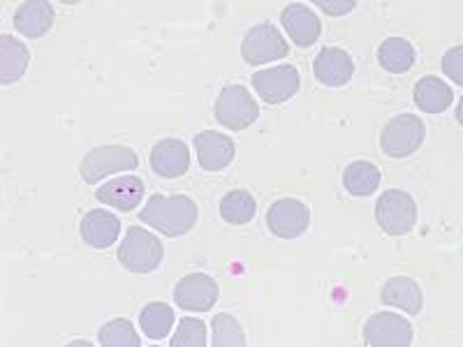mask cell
I'll use <instances>...</instances> for the list:
<instances>
[{
	"instance_id": "obj_1",
	"label": "cell",
	"mask_w": 463,
	"mask_h": 347,
	"mask_svg": "<svg viewBox=\"0 0 463 347\" xmlns=\"http://www.w3.org/2000/svg\"><path fill=\"white\" fill-rule=\"evenodd\" d=\"M197 216H200L197 204L185 195H153L144 204V209L139 211V220L144 225H148L151 230H158L160 234L169 239L188 234L195 227Z\"/></svg>"
},
{
	"instance_id": "obj_2",
	"label": "cell",
	"mask_w": 463,
	"mask_h": 347,
	"mask_svg": "<svg viewBox=\"0 0 463 347\" xmlns=\"http://www.w3.org/2000/svg\"><path fill=\"white\" fill-rule=\"evenodd\" d=\"M165 255V246L160 239L142 227H128L126 239L118 248V262L132 274H151L160 267Z\"/></svg>"
},
{
	"instance_id": "obj_3",
	"label": "cell",
	"mask_w": 463,
	"mask_h": 347,
	"mask_svg": "<svg viewBox=\"0 0 463 347\" xmlns=\"http://www.w3.org/2000/svg\"><path fill=\"white\" fill-rule=\"evenodd\" d=\"M139 167L137 153L121 144H109V146L90 148L80 163V176L84 183H100L105 176L121 172H135Z\"/></svg>"
},
{
	"instance_id": "obj_4",
	"label": "cell",
	"mask_w": 463,
	"mask_h": 347,
	"mask_svg": "<svg viewBox=\"0 0 463 347\" xmlns=\"http://www.w3.org/2000/svg\"><path fill=\"white\" fill-rule=\"evenodd\" d=\"M375 220L390 237H405L417 225V204L403 190H387L375 204Z\"/></svg>"
},
{
	"instance_id": "obj_5",
	"label": "cell",
	"mask_w": 463,
	"mask_h": 347,
	"mask_svg": "<svg viewBox=\"0 0 463 347\" xmlns=\"http://www.w3.org/2000/svg\"><path fill=\"white\" fill-rule=\"evenodd\" d=\"M424 137H427V127L421 118H417L415 114H399L384 126L380 146L390 158H408L421 146Z\"/></svg>"
},
{
	"instance_id": "obj_6",
	"label": "cell",
	"mask_w": 463,
	"mask_h": 347,
	"mask_svg": "<svg viewBox=\"0 0 463 347\" xmlns=\"http://www.w3.org/2000/svg\"><path fill=\"white\" fill-rule=\"evenodd\" d=\"M260 107L243 86H225L216 100V121L227 130H246L258 121Z\"/></svg>"
},
{
	"instance_id": "obj_7",
	"label": "cell",
	"mask_w": 463,
	"mask_h": 347,
	"mask_svg": "<svg viewBox=\"0 0 463 347\" xmlns=\"http://www.w3.org/2000/svg\"><path fill=\"white\" fill-rule=\"evenodd\" d=\"M289 44L280 31L271 23H258L246 33L241 42V56L248 65H264L274 63L280 58H288Z\"/></svg>"
},
{
	"instance_id": "obj_8",
	"label": "cell",
	"mask_w": 463,
	"mask_h": 347,
	"mask_svg": "<svg viewBox=\"0 0 463 347\" xmlns=\"http://www.w3.org/2000/svg\"><path fill=\"white\" fill-rule=\"evenodd\" d=\"M299 84V72H297L295 65L289 63L276 65V68L253 74V89L258 90L260 100H264L267 105H280V102H288L289 98H295Z\"/></svg>"
},
{
	"instance_id": "obj_9",
	"label": "cell",
	"mask_w": 463,
	"mask_h": 347,
	"mask_svg": "<svg viewBox=\"0 0 463 347\" xmlns=\"http://www.w3.org/2000/svg\"><path fill=\"white\" fill-rule=\"evenodd\" d=\"M364 342L369 347H408L412 342V326L396 313H375L364 324Z\"/></svg>"
},
{
	"instance_id": "obj_10",
	"label": "cell",
	"mask_w": 463,
	"mask_h": 347,
	"mask_svg": "<svg viewBox=\"0 0 463 347\" xmlns=\"http://www.w3.org/2000/svg\"><path fill=\"white\" fill-rule=\"evenodd\" d=\"M308 225H311V211L304 202L285 197V200H279L269 206L267 227L274 237L297 239L308 230Z\"/></svg>"
},
{
	"instance_id": "obj_11",
	"label": "cell",
	"mask_w": 463,
	"mask_h": 347,
	"mask_svg": "<svg viewBox=\"0 0 463 347\" xmlns=\"http://www.w3.org/2000/svg\"><path fill=\"white\" fill-rule=\"evenodd\" d=\"M174 301L184 311H211L218 301V283L206 274L184 276L174 287Z\"/></svg>"
},
{
	"instance_id": "obj_12",
	"label": "cell",
	"mask_w": 463,
	"mask_h": 347,
	"mask_svg": "<svg viewBox=\"0 0 463 347\" xmlns=\"http://www.w3.org/2000/svg\"><path fill=\"white\" fill-rule=\"evenodd\" d=\"M193 146L197 153V163L204 172H222L234 163V155H237V146H234L232 137H227L222 132H200L193 137Z\"/></svg>"
},
{
	"instance_id": "obj_13",
	"label": "cell",
	"mask_w": 463,
	"mask_h": 347,
	"mask_svg": "<svg viewBox=\"0 0 463 347\" xmlns=\"http://www.w3.org/2000/svg\"><path fill=\"white\" fill-rule=\"evenodd\" d=\"M280 23H283L289 40H292L297 47L308 49L320 40V19H317V14L311 7L301 5V3H292V5L285 7V10L280 12Z\"/></svg>"
},
{
	"instance_id": "obj_14",
	"label": "cell",
	"mask_w": 463,
	"mask_h": 347,
	"mask_svg": "<svg viewBox=\"0 0 463 347\" xmlns=\"http://www.w3.org/2000/svg\"><path fill=\"white\" fill-rule=\"evenodd\" d=\"M313 74H316V80L320 84L332 86V89L345 86L354 74L353 56L336 47L322 49L316 61H313Z\"/></svg>"
},
{
	"instance_id": "obj_15",
	"label": "cell",
	"mask_w": 463,
	"mask_h": 347,
	"mask_svg": "<svg viewBox=\"0 0 463 347\" xmlns=\"http://www.w3.org/2000/svg\"><path fill=\"white\" fill-rule=\"evenodd\" d=\"M151 169L163 179H179L190 169V151L181 139H163L151 148Z\"/></svg>"
},
{
	"instance_id": "obj_16",
	"label": "cell",
	"mask_w": 463,
	"mask_h": 347,
	"mask_svg": "<svg viewBox=\"0 0 463 347\" xmlns=\"http://www.w3.org/2000/svg\"><path fill=\"white\" fill-rule=\"evenodd\" d=\"M142 197L144 181L139 176H135V174H128V176H121V179L109 181V183H105L95 192V200L116 211H123V213L137 209Z\"/></svg>"
},
{
	"instance_id": "obj_17",
	"label": "cell",
	"mask_w": 463,
	"mask_h": 347,
	"mask_svg": "<svg viewBox=\"0 0 463 347\" xmlns=\"http://www.w3.org/2000/svg\"><path fill=\"white\" fill-rule=\"evenodd\" d=\"M80 234L84 243H89L90 248L105 250V248L114 246L118 234H121V220L114 213H109V211L93 209L81 218Z\"/></svg>"
},
{
	"instance_id": "obj_18",
	"label": "cell",
	"mask_w": 463,
	"mask_h": 347,
	"mask_svg": "<svg viewBox=\"0 0 463 347\" xmlns=\"http://www.w3.org/2000/svg\"><path fill=\"white\" fill-rule=\"evenodd\" d=\"M53 26V7L47 0H28L22 3L14 12V28L22 33L24 37H37L47 35Z\"/></svg>"
},
{
	"instance_id": "obj_19",
	"label": "cell",
	"mask_w": 463,
	"mask_h": 347,
	"mask_svg": "<svg viewBox=\"0 0 463 347\" xmlns=\"http://www.w3.org/2000/svg\"><path fill=\"white\" fill-rule=\"evenodd\" d=\"M380 296H383V304L394 305L408 315H420L421 308H424L421 287L417 285V280L408 278V276H394V278L387 280Z\"/></svg>"
},
{
	"instance_id": "obj_20",
	"label": "cell",
	"mask_w": 463,
	"mask_h": 347,
	"mask_svg": "<svg viewBox=\"0 0 463 347\" xmlns=\"http://www.w3.org/2000/svg\"><path fill=\"white\" fill-rule=\"evenodd\" d=\"M28 63H31V53L26 44L12 35L0 37V84H16L26 74Z\"/></svg>"
},
{
	"instance_id": "obj_21",
	"label": "cell",
	"mask_w": 463,
	"mask_h": 347,
	"mask_svg": "<svg viewBox=\"0 0 463 347\" xmlns=\"http://www.w3.org/2000/svg\"><path fill=\"white\" fill-rule=\"evenodd\" d=\"M412 98H415V105L420 107L424 114H442L445 109H449L454 102V93L449 89V84H445L438 77H421L417 81L415 90H412Z\"/></svg>"
},
{
	"instance_id": "obj_22",
	"label": "cell",
	"mask_w": 463,
	"mask_h": 347,
	"mask_svg": "<svg viewBox=\"0 0 463 347\" xmlns=\"http://www.w3.org/2000/svg\"><path fill=\"white\" fill-rule=\"evenodd\" d=\"M380 181H383L380 169L373 163H366V160L350 163L343 172V185L354 197H371L380 188Z\"/></svg>"
},
{
	"instance_id": "obj_23",
	"label": "cell",
	"mask_w": 463,
	"mask_h": 347,
	"mask_svg": "<svg viewBox=\"0 0 463 347\" xmlns=\"http://www.w3.org/2000/svg\"><path fill=\"white\" fill-rule=\"evenodd\" d=\"M378 61L387 72L403 74L415 65V47L403 37H387L378 49Z\"/></svg>"
},
{
	"instance_id": "obj_24",
	"label": "cell",
	"mask_w": 463,
	"mask_h": 347,
	"mask_svg": "<svg viewBox=\"0 0 463 347\" xmlns=\"http://www.w3.org/2000/svg\"><path fill=\"white\" fill-rule=\"evenodd\" d=\"M221 218L230 225H248L258 213V202L248 190H232L221 200Z\"/></svg>"
},
{
	"instance_id": "obj_25",
	"label": "cell",
	"mask_w": 463,
	"mask_h": 347,
	"mask_svg": "<svg viewBox=\"0 0 463 347\" xmlns=\"http://www.w3.org/2000/svg\"><path fill=\"white\" fill-rule=\"evenodd\" d=\"M139 326H142L144 336L151 341H163L174 326V308L163 304V301H153V304L144 305V311L139 313Z\"/></svg>"
},
{
	"instance_id": "obj_26",
	"label": "cell",
	"mask_w": 463,
	"mask_h": 347,
	"mask_svg": "<svg viewBox=\"0 0 463 347\" xmlns=\"http://www.w3.org/2000/svg\"><path fill=\"white\" fill-rule=\"evenodd\" d=\"M102 347H139V333L126 317L107 322L98 333Z\"/></svg>"
},
{
	"instance_id": "obj_27",
	"label": "cell",
	"mask_w": 463,
	"mask_h": 347,
	"mask_svg": "<svg viewBox=\"0 0 463 347\" xmlns=\"http://www.w3.org/2000/svg\"><path fill=\"white\" fill-rule=\"evenodd\" d=\"M213 347H243L246 345V336H243L241 324L237 317L227 315V313H218L213 315Z\"/></svg>"
},
{
	"instance_id": "obj_28",
	"label": "cell",
	"mask_w": 463,
	"mask_h": 347,
	"mask_svg": "<svg viewBox=\"0 0 463 347\" xmlns=\"http://www.w3.org/2000/svg\"><path fill=\"white\" fill-rule=\"evenodd\" d=\"M172 347H204L209 345L206 341V324L195 317H184L179 322V329L174 333V341L169 342Z\"/></svg>"
},
{
	"instance_id": "obj_29",
	"label": "cell",
	"mask_w": 463,
	"mask_h": 347,
	"mask_svg": "<svg viewBox=\"0 0 463 347\" xmlns=\"http://www.w3.org/2000/svg\"><path fill=\"white\" fill-rule=\"evenodd\" d=\"M442 72L448 74L449 80L457 86L463 84V47L449 49V52L442 56Z\"/></svg>"
},
{
	"instance_id": "obj_30",
	"label": "cell",
	"mask_w": 463,
	"mask_h": 347,
	"mask_svg": "<svg viewBox=\"0 0 463 347\" xmlns=\"http://www.w3.org/2000/svg\"><path fill=\"white\" fill-rule=\"evenodd\" d=\"M325 14H332V16H341L347 14V12H353L357 7L354 0H317L316 3Z\"/></svg>"
}]
</instances>
